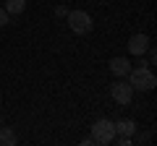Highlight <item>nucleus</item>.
<instances>
[{
	"label": "nucleus",
	"instance_id": "obj_4",
	"mask_svg": "<svg viewBox=\"0 0 157 146\" xmlns=\"http://www.w3.org/2000/svg\"><path fill=\"white\" fill-rule=\"evenodd\" d=\"M110 97L118 102V104H131V97H134V89H131L128 81L118 78L115 84H110Z\"/></svg>",
	"mask_w": 157,
	"mask_h": 146
},
{
	"label": "nucleus",
	"instance_id": "obj_3",
	"mask_svg": "<svg viewBox=\"0 0 157 146\" xmlns=\"http://www.w3.org/2000/svg\"><path fill=\"white\" fill-rule=\"evenodd\" d=\"M66 18H68V26H71L73 34H89L92 26H94L92 24V16L86 11H68Z\"/></svg>",
	"mask_w": 157,
	"mask_h": 146
},
{
	"label": "nucleus",
	"instance_id": "obj_8",
	"mask_svg": "<svg viewBox=\"0 0 157 146\" xmlns=\"http://www.w3.org/2000/svg\"><path fill=\"white\" fill-rule=\"evenodd\" d=\"M24 8H26V0H8L6 3L8 16H18V13H24Z\"/></svg>",
	"mask_w": 157,
	"mask_h": 146
},
{
	"label": "nucleus",
	"instance_id": "obj_6",
	"mask_svg": "<svg viewBox=\"0 0 157 146\" xmlns=\"http://www.w3.org/2000/svg\"><path fill=\"white\" fill-rule=\"evenodd\" d=\"M107 65H110V73H113V76H118V78H126L128 71H131V63L126 60V57H113Z\"/></svg>",
	"mask_w": 157,
	"mask_h": 146
},
{
	"label": "nucleus",
	"instance_id": "obj_2",
	"mask_svg": "<svg viewBox=\"0 0 157 146\" xmlns=\"http://www.w3.org/2000/svg\"><path fill=\"white\" fill-rule=\"evenodd\" d=\"M115 136H118L115 133V123H110V120H105V118H100L94 125H92V141H94V144L107 146Z\"/></svg>",
	"mask_w": 157,
	"mask_h": 146
},
{
	"label": "nucleus",
	"instance_id": "obj_12",
	"mask_svg": "<svg viewBox=\"0 0 157 146\" xmlns=\"http://www.w3.org/2000/svg\"><path fill=\"white\" fill-rule=\"evenodd\" d=\"M0 125H3V118H0Z\"/></svg>",
	"mask_w": 157,
	"mask_h": 146
},
{
	"label": "nucleus",
	"instance_id": "obj_9",
	"mask_svg": "<svg viewBox=\"0 0 157 146\" xmlns=\"http://www.w3.org/2000/svg\"><path fill=\"white\" fill-rule=\"evenodd\" d=\"M0 146H16V133L11 128H0Z\"/></svg>",
	"mask_w": 157,
	"mask_h": 146
},
{
	"label": "nucleus",
	"instance_id": "obj_10",
	"mask_svg": "<svg viewBox=\"0 0 157 146\" xmlns=\"http://www.w3.org/2000/svg\"><path fill=\"white\" fill-rule=\"evenodd\" d=\"M8 24V13H6V8H0V29Z\"/></svg>",
	"mask_w": 157,
	"mask_h": 146
},
{
	"label": "nucleus",
	"instance_id": "obj_1",
	"mask_svg": "<svg viewBox=\"0 0 157 146\" xmlns=\"http://www.w3.org/2000/svg\"><path fill=\"white\" fill-rule=\"evenodd\" d=\"M126 78H128V84H131V89H134V91H152L157 86L155 73H152L144 63H139V68H131Z\"/></svg>",
	"mask_w": 157,
	"mask_h": 146
},
{
	"label": "nucleus",
	"instance_id": "obj_11",
	"mask_svg": "<svg viewBox=\"0 0 157 146\" xmlns=\"http://www.w3.org/2000/svg\"><path fill=\"white\" fill-rule=\"evenodd\" d=\"M66 13H68V11H66L63 5H58V8H55V16H66Z\"/></svg>",
	"mask_w": 157,
	"mask_h": 146
},
{
	"label": "nucleus",
	"instance_id": "obj_7",
	"mask_svg": "<svg viewBox=\"0 0 157 146\" xmlns=\"http://www.w3.org/2000/svg\"><path fill=\"white\" fill-rule=\"evenodd\" d=\"M115 133L128 136V138H131V136L136 133V123H134V120H118V123H115Z\"/></svg>",
	"mask_w": 157,
	"mask_h": 146
},
{
	"label": "nucleus",
	"instance_id": "obj_5",
	"mask_svg": "<svg viewBox=\"0 0 157 146\" xmlns=\"http://www.w3.org/2000/svg\"><path fill=\"white\" fill-rule=\"evenodd\" d=\"M126 47H128L131 55H139V57H141L147 50H149V37H147V34H134V37L128 39V45H126Z\"/></svg>",
	"mask_w": 157,
	"mask_h": 146
}]
</instances>
